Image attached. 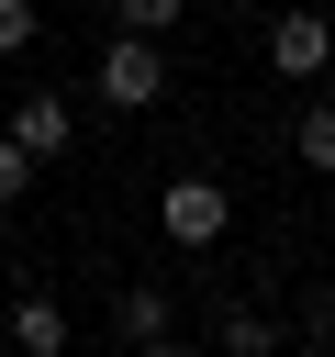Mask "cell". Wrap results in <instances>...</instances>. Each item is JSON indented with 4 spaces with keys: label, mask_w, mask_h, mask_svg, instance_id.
Segmentation results:
<instances>
[{
    "label": "cell",
    "mask_w": 335,
    "mask_h": 357,
    "mask_svg": "<svg viewBox=\"0 0 335 357\" xmlns=\"http://www.w3.org/2000/svg\"><path fill=\"white\" fill-rule=\"evenodd\" d=\"M89 89H100L112 112H156V100H168V56H156V33H112L100 67H89Z\"/></svg>",
    "instance_id": "1"
},
{
    "label": "cell",
    "mask_w": 335,
    "mask_h": 357,
    "mask_svg": "<svg viewBox=\"0 0 335 357\" xmlns=\"http://www.w3.org/2000/svg\"><path fill=\"white\" fill-rule=\"evenodd\" d=\"M156 223H168V245H223L234 190H223V178H168V190H156Z\"/></svg>",
    "instance_id": "2"
},
{
    "label": "cell",
    "mask_w": 335,
    "mask_h": 357,
    "mask_svg": "<svg viewBox=\"0 0 335 357\" xmlns=\"http://www.w3.org/2000/svg\"><path fill=\"white\" fill-rule=\"evenodd\" d=\"M268 67H279V78H324V67H335V22H324V11H279V22H268Z\"/></svg>",
    "instance_id": "3"
},
{
    "label": "cell",
    "mask_w": 335,
    "mask_h": 357,
    "mask_svg": "<svg viewBox=\"0 0 335 357\" xmlns=\"http://www.w3.org/2000/svg\"><path fill=\"white\" fill-rule=\"evenodd\" d=\"M67 134H78V112L56 100V89H34V100H11V145L45 167V156H67Z\"/></svg>",
    "instance_id": "4"
},
{
    "label": "cell",
    "mask_w": 335,
    "mask_h": 357,
    "mask_svg": "<svg viewBox=\"0 0 335 357\" xmlns=\"http://www.w3.org/2000/svg\"><path fill=\"white\" fill-rule=\"evenodd\" d=\"M11 346H22V357H67V312H56V290H22V301H11Z\"/></svg>",
    "instance_id": "5"
},
{
    "label": "cell",
    "mask_w": 335,
    "mask_h": 357,
    "mask_svg": "<svg viewBox=\"0 0 335 357\" xmlns=\"http://www.w3.org/2000/svg\"><path fill=\"white\" fill-rule=\"evenodd\" d=\"M212 357H279V324H268L257 301H223V312H212Z\"/></svg>",
    "instance_id": "6"
},
{
    "label": "cell",
    "mask_w": 335,
    "mask_h": 357,
    "mask_svg": "<svg viewBox=\"0 0 335 357\" xmlns=\"http://www.w3.org/2000/svg\"><path fill=\"white\" fill-rule=\"evenodd\" d=\"M290 156H302L313 178H335V100H302V123H290Z\"/></svg>",
    "instance_id": "7"
},
{
    "label": "cell",
    "mask_w": 335,
    "mask_h": 357,
    "mask_svg": "<svg viewBox=\"0 0 335 357\" xmlns=\"http://www.w3.org/2000/svg\"><path fill=\"white\" fill-rule=\"evenodd\" d=\"M112 324H123V346H145V335H168V290H156V279H134V290L112 301Z\"/></svg>",
    "instance_id": "8"
},
{
    "label": "cell",
    "mask_w": 335,
    "mask_h": 357,
    "mask_svg": "<svg viewBox=\"0 0 335 357\" xmlns=\"http://www.w3.org/2000/svg\"><path fill=\"white\" fill-rule=\"evenodd\" d=\"M34 33H45V0H0V56H22Z\"/></svg>",
    "instance_id": "9"
},
{
    "label": "cell",
    "mask_w": 335,
    "mask_h": 357,
    "mask_svg": "<svg viewBox=\"0 0 335 357\" xmlns=\"http://www.w3.org/2000/svg\"><path fill=\"white\" fill-rule=\"evenodd\" d=\"M112 11H123V33H168V22H179L190 0H112Z\"/></svg>",
    "instance_id": "10"
},
{
    "label": "cell",
    "mask_w": 335,
    "mask_h": 357,
    "mask_svg": "<svg viewBox=\"0 0 335 357\" xmlns=\"http://www.w3.org/2000/svg\"><path fill=\"white\" fill-rule=\"evenodd\" d=\"M22 190H34V156H22L11 134H0V201H22Z\"/></svg>",
    "instance_id": "11"
},
{
    "label": "cell",
    "mask_w": 335,
    "mask_h": 357,
    "mask_svg": "<svg viewBox=\"0 0 335 357\" xmlns=\"http://www.w3.org/2000/svg\"><path fill=\"white\" fill-rule=\"evenodd\" d=\"M302 335H313V346L335 357V290H313V301H302Z\"/></svg>",
    "instance_id": "12"
},
{
    "label": "cell",
    "mask_w": 335,
    "mask_h": 357,
    "mask_svg": "<svg viewBox=\"0 0 335 357\" xmlns=\"http://www.w3.org/2000/svg\"><path fill=\"white\" fill-rule=\"evenodd\" d=\"M134 357H201V346H179V335H145V346H134Z\"/></svg>",
    "instance_id": "13"
},
{
    "label": "cell",
    "mask_w": 335,
    "mask_h": 357,
    "mask_svg": "<svg viewBox=\"0 0 335 357\" xmlns=\"http://www.w3.org/2000/svg\"><path fill=\"white\" fill-rule=\"evenodd\" d=\"M11 357H22V346H11Z\"/></svg>",
    "instance_id": "14"
}]
</instances>
